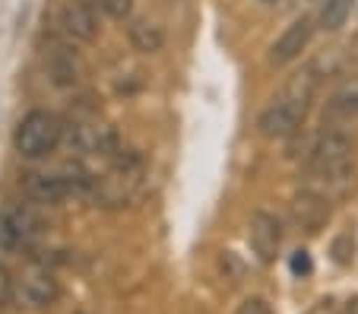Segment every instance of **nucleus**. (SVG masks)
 Listing matches in <instances>:
<instances>
[{"instance_id":"20e7f679","label":"nucleus","mask_w":358,"mask_h":314,"mask_svg":"<svg viewBox=\"0 0 358 314\" xmlns=\"http://www.w3.org/2000/svg\"><path fill=\"white\" fill-rule=\"evenodd\" d=\"M41 238V219L29 204H7L0 210V251L20 254Z\"/></svg>"},{"instance_id":"39448f33","label":"nucleus","mask_w":358,"mask_h":314,"mask_svg":"<svg viewBox=\"0 0 358 314\" xmlns=\"http://www.w3.org/2000/svg\"><path fill=\"white\" fill-rule=\"evenodd\" d=\"M289 210H292V222H295L301 232L314 235V232H320V229L327 226V219H330V197H327L324 191H317V187H304V191H298L295 197H292Z\"/></svg>"},{"instance_id":"6ab92c4d","label":"nucleus","mask_w":358,"mask_h":314,"mask_svg":"<svg viewBox=\"0 0 358 314\" xmlns=\"http://www.w3.org/2000/svg\"><path fill=\"white\" fill-rule=\"evenodd\" d=\"M339 314H358V299H355V301H349V305H345Z\"/></svg>"},{"instance_id":"f03ea898","label":"nucleus","mask_w":358,"mask_h":314,"mask_svg":"<svg viewBox=\"0 0 358 314\" xmlns=\"http://www.w3.org/2000/svg\"><path fill=\"white\" fill-rule=\"evenodd\" d=\"M349 152H352L349 137L339 127H327L308 146V171H311V178H317L324 185H343L345 181L343 175L349 171Z\"/></svg>"},{"instance_id":"0eeeda50","label":"nucleus","mask_w":358,"mask_h":314,"mask_svg":"<svg viewBox=\"0 0 358 314\" xmlns=\"http://www.w3.org/2000/svg\"><path fill=\"white\" fill-rule=\"evenodd\" d=\"M248 241H250V251L260 264H273L279 254V245H282V222H279L273 213L257 210L250 216V226H248Z\"/></svg>"},{"instance_id":"1a4fd4ad","label":"nucleus","mask_w":358,"mask_h":314,"mask_svg":"<svg viewBox=\"0 0 358 314\" xmlns=\"http://www.w3.org/2000/svg\"><path fill=\"white\" fill-rule=\"evenodd\" d=\"M311 32H314L311 20H295L292 22V26L276 38V45L270 48V64L273 67H285V64L298 61L301 51L311 45Z\"/></svg>"},{"instance_id":"9b49d317","label":"nucleus","mask_w":358,"mask_h":314,"mask_svg":"<svg viewBox=\"0 0 358 314\" xmlns=\"http://www.w3.org/2000/svg\"><path fill=\"white\" fill-rule=\"evenodd\" d=\"M324 117H327V124H330V127L358 121V80L355 83H345V86H339L336 92H333L330 102H327Z\"/></svg>"},{"instance_id":"ddd939ff","label":"nucleus","mask_w":358,"mask_h":314,"mask_svg":"<svg viewBox=\"0 0 358 314\" xmlns=\"http://www.w3.org/2000/svg\"><path fill=\"white\" fill-rule=\"evenodd\" d=\"M352 7H355V0H324V7L317 13V26L324 32H336V29L345 26Z\"/></svg>"},{"instance_id":"aec40b11","label":"nucleus","mask_w":358,"mask_h":314,"mask_svg":"<svg viewBox=\"0 0 358 314\" xmlns=\"http://www.w3.org/2000/svg\"><path fill=\"white\" fill-rule=\"evenodd\" d=\"M264 3H273V0H264Z\"/></svg>"},{"instance_id":"6e6552de","label":"nucleus","mask_w":358,"mask_h":314,"mask_svg":"<svg viewBox=\"0 0 358 314\" xmlns=\"http://www.w3.org/2000/svg\"><path fill=\"white\" fill-rule=\"evenodd\" d=\"M45 67H48V76L55 86H76L80 80V57L73 51V41L70 38H51L45 51Z\"/></svg>"},{"instance_id":"4468645a","label":"nucleus","mask_w":358,"mask_h":314,"mask_svg":"<svg viewBox=\"0 0 358 314\" xmlns=\"http://www.w3.org/2000/svg\"><path fill=\"white\" fill-rule=\"evenodd\" d=\"M86 3H92L99 13L111 16V20H127L134 10V0H86Z\"/></svg>"},{"instance_id":"a211bd4d","label":"nucleus","mask_w":358,"mask_h":314,"mask_svg":"<svg viewBox=\"0 0 358 314\" xmlns=\"http://www.w3.org/2000/svg\"><path fill=\"white\" fill-rule=\"evenodd\" d=\"M311 270H314L311 257H308L304 251H298L295 257H292V273H295V276H311Z\"/></svg>"},{"instance_id":"423d86ee","label":"nucleus","mask_w":358,"mask_h":314,"mask_svg":"<svg viewBox=\"0 0 358 314\" xmlns=\"http://www.w3.org/2000/svg\"><path fill=\"white\" fill-rule=\"evenodd\" d=\"M57 29L70 41H92L99 35V10L86 0H64L57 13Z\"/></svg>"},{"instance_id":"dca6fc26","label":"nucleus","mask_w":358,"mask_h":314,"mask_svg":"<svg viewBox=\"0 0 358 314\" xmlns=\"http://www.w3.org/2000/svg\"><path fill=\"white\" fill-rule=\"evenodd\" d=\"M235 314H273V308H270V301H266V299H260V295H250V299H244L241 305H238Z\"/></svg>"},{"instance_id":"f257e3e1","label":"nucleus","mask_w":358,"mask_h":314,"mask_svg":"<svg viewBox=\"0 0 358 314\" xmlns=\"http://www.w3.org/2000/svg\"><path fill=\"white\" fill-rule=\"evenodd\" d=\"M64 140V124L55 111H45V108H35L16 124L13 130V146L22 159H48L51 152H57Z\"/></svg>"},{"instance_id":"f8f14e48","label":"nucleus","mask_w":358,"mask_h":314,"mask_svg":"<svg viewBox=\"0 0 358 314\" xmlns=\"http://www.w3.org/2000/svg\"><path fill=\"white\" fill-rule=\"evenodd\" d=\"M127 35H130V45H134L140 55H156L165 45L162 26H156V22H149V20H134L127 26Z\"/></svg>"},{"instance_id":"2eb2a0df","label":"nucleus","mask_w":358,"mask_h":314,"mask_svg":"<svg viewBox=\"0 0 358 314\" xmlns=\"http://www.w3.org/2000/svg\"><path fill=\"white\" fill-rule=\"evenodd\" d=\"M219 266H222V273H225V280H229V283H241V276H244V264H241V260H238L231 251H225V254H222Z\"/></svg>"},{"instance_id":"9d476101","label":"nucleus","mask_w":358,"mask_h":314,"mask_svg":"<svg viewBox=\"0 0 358 314\" xmlns=\"http://www.w3.org/2000/svg\"><path fill=\"white\" fill-rule=\"evenodd\" d=\"M304 111L298 105H292L289 99H276L270 108L260 115V134L270 140H285L298 130V121H301Z\"/></svg>"},{"instance_id":"7ed1b4c3","label":"nucleus","mask_w":358,"mask_h":314,"mask_svg":"<svg viewBox=\"0 0 358 314\" xmlns=\"http://www.w3.org/2000/svg\"><path fill=\"white\" fill-rule=\"evenodd\" d=\"M61 295H64L61 280L55 276V270H48V266H41V264L22 270L13 280V299L20 301L22 308H29V311H48V308H55L57 301H61Z\"/></svg>"},{"instance_id":"f3484780","label":"nucleus","mask_w":358,"mask_h":314,"mask_svg":"<svg viewBox=\"0 0 358 314\" xmlns=\"http://www.w3.org/2000/svg\"><path fill=\"white\" fill-rule=\"evenodd\" d=\"M349 254H352V238L349 235H339V238L333 241V260H336V264H349Z\"/></svg>"}]
</instances>
